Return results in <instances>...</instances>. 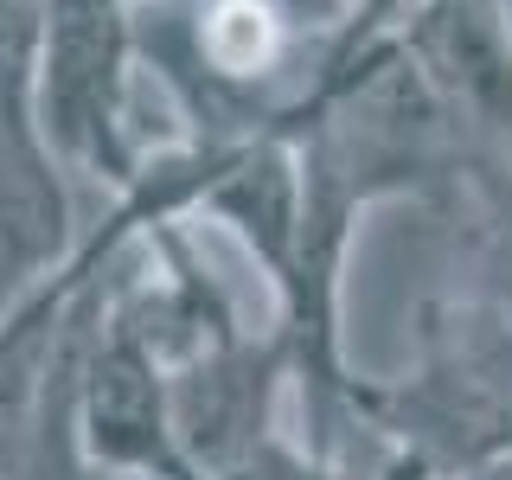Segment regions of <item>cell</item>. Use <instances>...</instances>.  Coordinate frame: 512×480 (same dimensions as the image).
I'll return each mask as SVG.
<instances>
[{
    "label": "cell",
    "instance_id": "obj_2",
    "mask_svg": "<svg viewBox=\"0 0 512 480\" xmlns=\"http://www.w3.org/2000/svg\"><path fill=\"white\" fill-rule=\"evenodd\" d=\"M135 0H39L32 20V103L71 173L128 186L148 154L135 135Z\"/></svg>",
    "mask_w": 512,
    "mask_h": 480
},
{
    "label": "cell",
    "instance_id": "obj_6",
    "mask_svg": "<svg viewBox=\"0 0 512 480\" xmlns=\"http://www.w3.org/2000/svg\"><path fill=\"white\" fill-rule=\"evenodd\" d=\"M455 480H512V455H493V461H480V468L455 474Z\"/></svg>",
    "mask_w": 512,
    "mask_h": 480
},
{
    "label": "cell",
    "instance_id": "obj_4",
    "mask_svg": "<svg viewBox=\"0 0 512 480\" xmlns=\"http://www.w3.org/2000/svg\"><path fill=\"white\" fill-rule=\"evenodd\" d=\"M71 442L84 448L96 474L116 480H199L173 436L167 365L103 314V295H96L90 340L77 352L71 378Z\"/></svg>",
    "mask_w": 512,
    "mask_h": 480
},
{
    "label": "cell",
    "instance_id": "obj_3",
    "mask_svg": "<svg viewBox=\"0 0 512 480\" xmlns=\"http://www.w3.org/2000/svg\"><path fill=\"white\" fill-rule=\"evenodd\" d=\"M32 20L39 0H13L0 20V320L84 244L71 212V167L45 141L32 103Z\"/></svg>",
    "mask_w": 512,
    "mask_h": 480
},
{
    "label": "cell",
    "instance_id": "obj_1",
    "mask_svg": "<svg viewBox=\"0 0 512 480\" xmlns=\"http://www.w3.org/2000/svg\"><path fill=\"white\" fill-rule=\"evenodd\" d=\"M352 410L372 416L423 480H455L512 455V327L461 301L429 320L423 365L391 391L352 384Z\"/></svg>",
    "mask_w": 512,
    "mask_h": 480
},
{
    "label": "cell",
    "instance_id": "obj_7",
    "mask_svg": "<svg viewBox=\"0 0 512 480\" xmlns=\"http://www.w3.org/2000/svg\"><path fill=\"white\" fill-rule=\"evenodd\" d=\"M7 7H13V0H0V20H7Z\"/></svg>",
    "mask_w": 512,
    "mask_h": 480
},
{
    "label": "cell",
    "instance_id": "obj_5",
    "mask_svg": "<svg viewBox=\"0 0 512 480\" xmlns=\"http://www.w3.org/2000/svg\"><path fill=\"white\" fill-rule=\"evenodd\" d=\"M404 45L436 77L448 109H468L474 122L512 135V20L500 0H429Z\"/></svg>",
    "mask_w": 512,
    "mask_h": 480
}]
</instances>
